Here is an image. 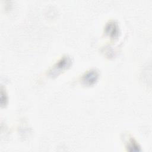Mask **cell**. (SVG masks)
<instances>
[{"label":"cell","instance_id":"cell-1","mask_svg":"<svg viewBox=\"0 0 152 152\" xmlns=\"http://www.w3.org/2000/svg\"><path fill=\"white\" fill-rule=\"evenodd\" d=\"M71 64V59L69 57L65 56L57 62L50 71L51 75H56L60 72L68 67Z\"/></svg>","mask_w":152,"mask_h":152},{"label":"cell","instance_id":"cell-2","mask_svg":"<svg viewBox=\"0 0 152 152\" xmlns=\"http://www.w3.org/2000/svg\"><path fill=\"white\" fill-rule=\"evenodd\" d=\"M98 78V73L96 70H90L83 76L82 81L85 84L91 85L94 84Z\"/></svg>","mask_w":152,"mask_h":152},{"label":"cell","instance_id":"cell-3","mask_svg":"<svg viewBox=\"0 0 152 152\" xmlns=\"http://www.w3.org/2000/svg\"><path fill=\"white\" fill-rule=\"evenodd\" d=\"M105 32L110 37L115 38L118 36V27L114 21H110L107 23L105 27Z\"/></svg>","mask_w":152,"mask_h":152}]
</instances>
